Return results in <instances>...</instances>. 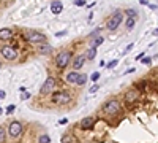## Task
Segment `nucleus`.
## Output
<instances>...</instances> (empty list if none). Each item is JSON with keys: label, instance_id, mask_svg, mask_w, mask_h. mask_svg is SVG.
Here are the masks:
<instances>
[{"label": "nucleus", "instance_id": "f704fd0d", "mask_svg": "<svg viewBox=\"0 0 158 143\" xmlns=\"http://www.w3.org/2000/svg\"><path fill=\"white\" fill-rule=\"evenodd\" d=\"M95 5H97V3H95V2H92V3H90V5H87V8H93V6H95Z\"/></svg>", "mask_w": 158, "mask_h": 143}, {"label": "nucleus", "instance_id": "cd10ccee", "mask_svg": "<svg viewBox=\"0 0 158 143\" xmlns=\"http://www.w3.org/2000/svg\"><path fill=\"white\" fill-rule=\"evenodd\" d=\"M117 62H119V60H111L109 64H106V68H112V67H115V65H117Z\"/></svg>", "mask_w": 158, "mask_h": 143}, {"label": "nucleus", "instance_id": "20e7f679", "mask_svg": "<svg viewBox=\"0 0 158 143\" xmlns=\"http://www.w3.org/2000/svg\"><path fill=\"white\" fill-rule=\"evenodd\" d=\"M71 57H73V54H71L70 51H62V53H59V56L55 57V65H57V68H60V70L67 68L68 64H70V60H71Z\"/></svg>", "mask_w": 158, "mask_h": 143}, {"label": "nucleus", "instance_id": "412c9836", "mask_svg": "<svg viewBox=\"0 0 158 143\" xmlns=\"http://www.w3.org/2000/svg\"><path fill=\"white\" fill-rule=\"evenodd\" d=\"M125 27H126V30H131L133 27H134V18H126Z\"/></svg>", "mask_w": 158, "mask_h": 143}, {"label": "nucleus", "instance_id": "b1692460", "mask_svg": "<svg viewBox=\"0 0 158 143\" xmlns=\"http://www.w3.org/2000/svg\"><path fill=\"white\" fill-rule=\"evenodd\" d=\"M125 14H126V18H136L138 16V11L133 10V8H128V10L125 11Z\"/></svg>", "mask_w": 158, "mask_h": 143}, {"label": "nucleus", "instance_id": "4c0bfd02", "mask_svg": "<svg viewBox=\"0 0 158 143\" xmlns=\"http://www.w3.org/2000/svg\"><path fill=\"white\" fill-rule=\"evenodd\" d=\"M0 68H2V62H0Z\"/></svg>", "mask_w": 158, "mask_h": 143}, {"label": "nucleus", "instance_id": "ddd939ff", "mask_svg": "<svg viewBox=\"0 0 158 143\" xmlns=\"http://www.w3.org/2000/svg\"><path fill=\"white\" fill-rule=\"evenodd\" d=\"M79 78V72L78 70H71L67 73V76H65V81H67L68 84H76V81Z\"/></svg>", "mask_w": 158, "mask_h": 143}, {"label": "nucleus", "instance_id": "4468645a", "mask_svg": "<svg viewBox=\"0 0 158 143\" xmlns=\"http://www.w3.org/2000/svg\"><path fill=\"white\" fill-rule=\"evenodd\" d=\"M62 11H63V5H62V2H59V0H54V2L51 3V13L60 14Z\"/></svg>", "mask_w": 158, "mask_h": 143}, {"label": "nucleus", "instance_id": "5701e85b", "mask_svg": "<svg viewBox=\"0 0 158 143\" xmlns=\"http://www.w3.org/2000/svg\"><path fill=\"white\" fill-rule=\"evenodd\" d=\"M60 142L62 143H73V137H71L70 134H65V135H62Z\"/></svg>", "mask_w": 158, "mask_h": 143}, {"label": "nucleus", "instance_id": "4be33fe9", "mask_svg": "<svg viewBox=\"0 0 158 143\" xmlns=\"http://www.w3.org/2000/svg\"><path fill=\"white\" fill-rule=\"evenodd\" d=\"M6 140V129L0 126V143H5Z\"/></svg>", "mask_w": 158, "mask_h": 143}, {"label": "nucleus", "instance_id": "9d476101", "mask_svg": "<svg viewBox=\"0 0 158 143\" xmlns=\"http://www.w3.org/2000/svg\"><path fill=\"white\" fill-rule=\"evenodd\" d=\"M139 95H141L139 89H130V91H126V94H125V102L126 103H134L138 99H139Z\"/></svg>", "mask_w": 158, "mask_h": 143}, {"label": "nucleus", "instance_id": "0eeeda50", "mask_svg": "<svg viewBox=\"0 0 158 143\" xmlns=\"http://www.w3.org/2000/svg\"><path fill=\"white\" fill-rule=\"evenodd\" d=\"M0 54H2L6 60H16L18 59V51L13 48V46H2Z\"/></svg>", "mask_w": 158, "mask_h": 143}, {"label": "nucleus", "instance_id": "393cba45", "mask_svg": "<svg viewBox=\"0 0 158 143\" xmlns=\"http://www.w3.org/2000/svg\"><path fill=\"white\" fill-rule=\"evenodd\" d=\"M98 80H100V73L93 72V73H92V76H90V81H98Z\"/></svg>", "mask_w": 158, "mask_h": 143}, {"label": "nucleus", "instance_id": "a878e982", "mask_svg": "<svg viewBox=\"0 0 158 143\" xmlns=\"http://www.w3.org/2000/svg\"><path fill=\"white\" fill-rule=\"evenodd\" d=\"M98 89H100V86H98V84H93V86H92L90 89H88V94H93V92H97Z\"/></svg>", "mask_w": 158, "mask_h": 143}, {"label": "nucleus", "instance_id": "aec40b11", "mask_svg": "<svg viewBox=\"0 0 158 143\" xmlns=\"http://www.w3.org/2000/svg\"><path fill=\"white\" fill-rule=\"evenodd\" d=\"M100 32H101V27H97V29H93L90 33H88V38L90 40H93V38H97L98 35H100Z\"/></svg>", "mask_w": 158, "mask_h": 143}, {"label": "nucleus", "instance_id": "9b49d317", "mask_svg": "<svg viewBox=\"0 0 158 143\" xmlns=\"http://www.w3.org/2000/svg\"><path fill=\"white\" fill-rule=\"evenodd\" d=\"M37 48H38V53L40 54H51L52 53V46L51 43H48V41H43V43H38L37 45Z\"/></svg>", "mask_w": 158, "mask_h": 143}, {"label": "nucleus", "instance_id": "2eb2a0df", "mask_svg": "<svg viewBox=\"0 0 158 143\" xmlns=\"http://www.w3.org/2000/svg\"><path fill=\"white\" fill-rule=\"evenodd\" d=\"M13 30L8 29V27H5V29H0V40H3V41H6V40H10L11 37H13Z\"/></svg>", "mask_w": 158, "mask_h": 143}, {"label": "nucleus", "instance_id": "7c9ffc66", "mask_svg": "<svg viewBox=\"0 0 158 143\" xmlns=\"http://www.w3.org/2000/svg\"><path fill=\"white\" fill-rule=\"evenodd\" d=\"M5 97H6V92L3 91V89H0V100H3Z\"/></svg>", "mask_w": 158, "mask_h": 143}, {"label": "nucleus", "instance_id": "f3484780", "mask_svg": "<svg viewBox=\"0 0 158 143\" xmlns=\"http://www.w3.org/2000/svg\"><path fill=\"white\" fill-rule=\"evenodd\" d=\"M87 80H88V76L86 75V73H79V78H78V81H76V84H78V86H84V84L87 83Z\"/></svg>", "mask_w": 158, "mask_h": 143}, {"label": "nucleus", "instance_id": "423d86ee", "mask_svg": "<svg viewBox=\"0 0 158 143\" xmlns=\"http://www.w3.org/2000/svg\"><path fill=\"white\" fill-rule=\"evenodd\" d=\"M103 111L107 115V116H115V115L120 111V103L117 100H109L103 105Z\"/></svg>", "mask_w": 158, "mask_h": 143}, {"label": "nucleus", "instance_id": "6ab92c4d", "mask_svg": "<svg viewBox=\"0 0 158 143\" xmlns=\"http://www.w3.org/2000/svg\"><path fill=\"white\" fill-rule=\"evenodd\" d=\"M38 143H51V137L48 134H41L38 137Z\"/></svg>", "mask_w": 158, "mask_h": 143}, {"label": "nucleus", "instance_id": "e433bc0d", "mask_svg": "<svg viewBox=\"0 0 158 143\" xmlns=\"http://www.w3.org/2000/svg\"><path fill=\"white\" fill-rule=\"evenodd\" d=\"M2 111H3V110H2V108H0V113H2Z\"/></svg>", "mask_w": 158, "mask_h": 143}, {"label": "nucleus", "instance_id": "2f4dec72", "mask_svg": "<svg viewBox=\"0 0 158 143\" xmlns=\"http://www.w3.org/2000/svg\"><path fill=\"white\" fill-rule=\"evenodd\" d=\"M142 62H144V64H150V62H152V59H150V57H144Z\"/></svg>", "mask_w": 158, "mask_h": 143}, {"label": "nucleus", "instance_id": "7ed1b4c3", "mask_svg": "<svg viewBox=\"0 0 158 143\" xmlns=\"http://www.w3.org/2000/svg\"><path fill=\"white\" fill-rule=\"evenodd\" d=\"M25 40L33 45H38V43H43V41H48V37L43 32H40V30H29L25 33Z\"/></svg>", "mask_w": 158, "mask_h": 143}, {"label": "nucleus", "instance_id": "dca6fc26", "mask_svg": "<svg viewBox=\"0 0 158 143\" xmlns=\"http://www.w3.org/2000/svg\"><path fill=\"white\" fill-rule=\"evenodd\" d=\"M95 56H97V48H93V46H90V48L86 51V59L88 60H93Z\"/></svg>", "mask_w": 158, "mask_h": 143}, {"label": "nucleus", "instance_id": "39448f33", "mask_svg": "<svg viewBox=\"0 0 158 143\" xmlns=\"http://www.w3.org/2000/svg\"><path fill=\"white\" fill-rule=\"evenodd\" d=\"M22 132H24V127H22V124L19 121L10 122L8 129H6V134H8L11 138H19L22 135Z\"/></svg>", "mask_w": 158, "mask_h": 143}, {"label": "nucleus", "instance_id": "c756f323", "mask_svg": "<svg viewBox=\"0 0 158 143\" xmlns=\"http://www.w3.org/2000/svg\"><path fill=\"white\" fill-rule=\"evenodd\" d=\"M30 99V94H29V92H24V94H21V100H29Z\"/></svg>", "mask_w": 158, "mask_h": 143}, {"label": "nucleus", "instance_id": "f8f14e48", "mask_svg": "<svg viewBox=\"0 0 158 143\" xmlns=\"http://www.w3.org/2000/svg\"><path fill=\"white\" fill-rule=\"evenodd\" d=\"M84 64H86V54H78L74 57V60H73V68L79 70V68H82Z\"/></svg>", "mask_w": 158, "mask_h": 143}, {"label": "nucleus", "instance_id": "1a4fd4ad", "mask_svg": "<svg viewBox=\"0 0 158 143\" xmlns=\"http://www.w3.org/2000/svg\"><path fill=\"white\" fill-rule=\"evenodd\" d=\"M95 122H97V119H95L93 116H87V118L81 119L79 127H81L82 130H88V129H92V127L95 126Z\"/></svg>", "mask_w": 158, "mask_h": 143}, {"label": "nucleus", "instance_id": "72a5a7b5", "mask_svg": "<svg viewBox=\"0 0 158 143\" xmlns=\"http://www.w3.org/2000/svg\"><path fill=\"white\" fill-rule=\"evenodd\" d=\"M65 33H67V32H65V30H63V32H59V33H55V37H63Z\"/></svg>", "mask_w": 158, "mask_h": 143}, {"label": "nucleus", "instance_id": "c9c22d12", "mask_svg": "<svg viewBox=\"0 0 158 143\" xmlns=\"http://www.w3.org/2000/svg\"><path fill=\"white\" fill-rule=\"evenodd\" d=\"M153 33H155V35H158V29H155V30H153Z\"/></svg>", "mask_w": 158, "mask_h": 143}, {"label": "nucleus", "instance_id": "f257e3e1", "mask_svg": "<svg viewBox=\"0 0 158 143\" xmlns=\"http://www.w3.org/2000/svg\"><path fill=\"white\" fill-rule=\"evenodd\" d=\"M71 94L68 91H60V92H54L52 94V97H51V100H52V103H55V105H68V103L71 102Z\"/></svg>", "mask_w": 158, "mask_h": 143}, {"label": "nucleus", "instance_id": "bb28decb", "mask_svg": "<svg viewBox=\"0 0 158 143\" xmlns=\"http://www.w3.org/2000/svg\"><path fill=\"white\" fill-rule=\"evenodd\" d=\"M14 110H16V105H8V107H6V113H8V115L13 113Z\"/></svg>", "mask_w": 158, "mask_h": 143}, {"label": "nucleus", "instance_id": "f03ea898", "mask_svg": "<svg viewBox=\"0 0 158 143\" xmlns=\"http://www.w3.org/2000/svg\"><path fill=\"white\" fill-rule=\"evenodd\" d=\"M123 21V13L122 11H115V13L111 16L109 19H107V22H106V29L109 30V32H114V30H117V27L120 26V22Z\"/></svg>", "mask_w": 158, "mask_h": 143}, {"label": "nucleus", "instance_id": "473e14b6", "mask_svg": "<svg viewBox=\"0 0 158 143\" xmlns=\"http://www.w3.org/2000/svg\"><path fill=\"white\" fill-rule=\"evenodd\" d=\"M67 122H68V119L63 118V119H60V121H59V124H67Z\"/></svg>", "mask_w": 158, "mask_h": 143}, {"label": "nucleus", "instance_id": "c85d7f7f", "mask_svg": "<svg viewBox=\"0 0 158 143\" xmlns=\"http://www.w3.org/2000/svg\"><path fill=\"white\" fill-rule=\"evenodd\" d=\"M74 5L76 6H84L86 5V0H74Z\"/></svg>", "mask_w": 158, "mask_h": 143}, {"label": "nucleus", "instance_id": "6e6552de", "mask_svg": "<svg viewBox=\"0 0 158 143\" xmlns=\"http://www.w3.org/2000/svg\"><path fill=\"white\" fill-rule=\"evenodd\" d=\"M54 86H55V80H54L52 76L46 78V81L43 83V86H41V89H40V94H41V95H48V94H51V92L54 91Z\"/></svg>", "mask_w": 158, "mask_h": 143}, {"label": "nucleus", "instance_id": "a211bd4d", "mask_svg": "<svg viewBox=\"0 0 158 143\" xmlns=\"http://www.w3.org/2000/svg\"><path fill=\"white\" fill-rule=\"evenodd\" d=\"M103 41H105V38H103L101 35H98L97 38H93V40H92L90 46H93V48H98L100 45H103Z\"/></svg>", "mask_w": 158, "mask_h": 143}]
</instances>
